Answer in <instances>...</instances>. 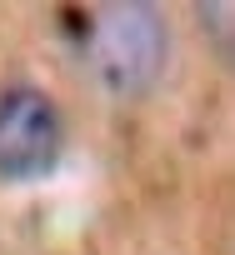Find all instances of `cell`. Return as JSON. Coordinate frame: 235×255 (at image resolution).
Here are the masks:
<instances>
[{"label": "cell", "instance_id": "6da1fadb", "mask_svg": "<svg viewBox=\"0 0 235 255\" xmlns=\"http://www.w3.org/2000/svg\"><path fill=\"white\" fill-rule=\"evenodd\" d=\"M170 60V30L155 5L145 0H120V5H100L85 35V65L100 90L135 100L145 95Z\"/></svg>", "mask_w": 235, "mask_h": 255}, {"label": "cell", "instance_id": "7a4b0ae2", "mask_svg": "<svg viewBox=\"0 0 235 255\" xmlns=\"http://www.w3.org/2000/svg\"><path fill=\"white\" fill-rule=\"evenodd\" d=\"M60 160V110L40 85L0 90V180H40Z\"/></svg>", "mask_w": 235, "mask_h": 255}, {"label": "cell", "instance_id": "3957f363", "mask_svg": "<svg viewBox=\"0 0 235 255\" xmlns=\"http://www.w3.org/2000/svg\"><path fill=\"white\" fill-rule=\"evenodd\" d=\"M195 20L210 30L215 25V45H220V55H230V20H235V5L230 0H215V5H195Z\"/></svg>", "mask_w": 235, "mask_h": 255}]
</instances>
